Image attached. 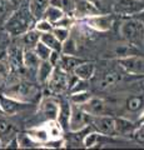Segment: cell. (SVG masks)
<instances>
[{"label": "cell", "instance_id": "obj_1", "mask_svg": "<svg viewBox=\"0 0 144 150\" xmlns=\"http://www.w3.org/2000/svg\"><path fill=\"white\" fill-rule=\"evenodd\" d=\"M35 19L31 15V13L28 6V1L10 13V15L6 18L4 29L9 34V36H20L25 31L34 26Z\"/></svg>", "mask_w": 144, "mask_h": 150}, {"label": "cell", "instance_id": "obj_2", "mask_svg": "<svg viewBox=\"0 0 144 150\" xmlns=\"http://www.w3.org/2000/svg\"><path fill=\"white\" fill-rule=\"evenodd\" d=\"M119 34L127 43L142 44L144 43V21L139 18H128L120 24Z\"/></svg>", "mask_w": 144, "mask_h": 150}, {"label": "cell", "instance_id": "obj_3", "mask_svg": "<svg viewBox=\"0 0 144 150\" xmlns=\"http://www.w3.org/2000/svg\"><path fill=\"white\" fill-rule=\"evenodd\" d=\"M72 74L73 73H67L65 70L60 69L59 67H55L48 83L45 84L49 93L53 95H62L63 93L68 91L72 84Z\"/></svg>", "mask_w": 144, "mask_h": 150}, {"label": "cell", "instance_id": "obj_4", "mask_svg": "<svg viewBox=\"0 0 144 150\" xmlns=\"http://www.w3.org/2000/svg\"><path fill=\"white\" fill-rule=\"evenodd\" d=\"M5 94L29 104V103H33L34 100H36V98L39 96V89L34 84H31L26 80H21L9 88L5 91Z\"/></svg>", "mask_w": 144, "mask_h": 150}, {"label": "cell", "instance_id": "obj_5", "mask_svg": "<svg viewBox=\"0 0 144 150\" xmlns=\"http://www.w3.org/2000/svg\"><path fill=\"white\" fill-rule=\"evenodd\" d=\"M72 104V103H70ZM90 126V115L80 105L72 104L68 119L69 133H82Z\"/></svg>", "mask_w": 144, "mask_h": 150}, {"label": "cell", "instance_id": "obj_6", "mask_svg": "<svg viewBox=\"0 0 144 150\" xmlns=\"http://www.w3.org/2000/svg\"><path fill=\"white\" fill-rule=\"evenodd\" d=\"M79 23H83L87 25L89 29L98 31V33H106L111 30L114 23H115V16L113 14H94V15L87 16L82 20H77Z\"/></svg>", "mask_w": 144, "mask_h": 150}, {"label": "cell", "instance_id": "obj_7", "mask_svg": "<svg viewBox=\"0 0 144 150\" xmlns=\"http://www.w3.org/2000/svg\"><path fill=\"white\" fill-rule=\"evenodd\" d=\"M144 9V0H114L111 11L123 18L137 16Z\"/></svg>", "mask_w": 144, "mask_h": 150}, {"label": "cell", "instance_id": "obj_8", "mask_svg": "<svg viewBox=\"0 0 144 150\" xmlns=\"http://www.w3.org/2000/svg\"><path fill=\"white\" fill-rule=\"evenodd\" d=\"M90 126L103 135H108V137L113 138L117 137V134H115V116L110 114L96 116L90 115Z\"/></svg>", "mask_w": 144, "mask_h": 150}, {"label": "cell", "instance_id": "obj_9", "mask_svg": "<svg viewBox=\"0 0 144 150\" xmlns=\"http://www.w3.org/2000/svg\"><path fill=\"white\" fill-rule=\"evenodd\" d=\"M59 110H60V101L55 99L54 96H44L39 100L38 111L41 115V118H44L45 121L58 120Z\"/></svg>", "mask_w": 144, "mask_h": 150}, {"label": "cell", "instance_id": "obj_10", "mask_svg": "<svg viewBox=\"0 0 144 150\" xmlns=\"http://www.w3.org/2000/svg\"><path fill=\"white\" fill-rule=\"evenodd\" d=\"M117 63L125 73L132 75H144V56L133 54L117 59Z\"/></svg>", "mask_w": 144, "mask_h": 150}, {"label": "cell", "instance_id": "obj_11", "mask_svg": "<svg viewBox=\"0 0 144 150\" xmlns=\"http://www.w3.org/2000/svg\"><path fill=\"white\" fill-rule=\"evenodd\" d=\"M28 105H29L28 103L20 101L13 96H9L5 93L0 94V111L5 115H9V116L15 115L19 111L26 109Z\"/></svg>", "mask_w": 144, "mask_h": 150}, {"label": "cell", "instance_id": "obj_12", "mask_svg": "<svg viewBox=\"0 0 144 150\" xmlns=\"http://www.w3.org/2000/svg\"><path fill=\"white\" fill-rule=\"evenodd\" d=\"M80 106L92 116L109 114V110H110V105L108 101L103 99V98H95V96H92L85 104H83Z\"/></svg>", "mask_w": 144, "mask_h": 150}, {"label": "cell", "instance_id": "obj_13", "mask_svg": "<svg viewBox=\"0 0 144 150\" xmlns=\"http://www.w3.org/2000/svg\"><path fill=\"white\" fill-rule=\"evenodd\" d=\"M100 10L95 6V4L90 0H75V9H74L73 16L77 20H82L87 16L99 14Z\"/></svg>", "mask_w": 144, "mask_h": 150}, {"label": "cell", "instance_id": "obj_14", "mask_svg": "<svg viewBox=\"0 0 144 150\" xmlns=\"http://www.w3.org/2000/svg\"><path fill=\"white\" fill-rule=\"evenodd\" d=\"M137 125V123L124 118V116L115 118V134L119 138H132Z\"/></svg>", "mask_w": 144, "mask_h": 150}, {"label": "cell", "instance_id": "obj_15", "mask_svg": "<svg viewBox=\"0 0 144 150\" xmlns=\"http://www.w3.org/2000/svg\"><path fill=\"white\" fill-rule=\"evenodd\" d=\"M96 67L93 62H83L78 65V67L73 70V74L75 75L78 79H83V80H90L95 75Z\"/></svg>", "mask_w": 144, "mask_h": 150}, {"label": "cell", "instance_id": "obj_16", "mask_svg": "<svg viewBox=\"0 0 144 150\" xmlns=\"http://www.w3.org/2000/svg\"><path fill=\"white\" fill-rule=\"evenodd\" d=\"M54 70V67L50 64L49 60H40V63L38 65V69H36V80L40 85H45L48 83L50 75H52Z\"/></svg>", "mask_w": 144, "mask_h": 150}, {"label": "cell", "instance_id": "obj_17", "mask_svg": "<svg viewBox=\"0 0 144 150\" xmlns=\"http://www.w3.org/2000/svg\"><path fill=\"white\" fill-rule=\"evenodd\" d=\"M19 38H20L23 49H34L35 45L40 41V33L38 30H35L34 28H31V29L25 31Z\"/></svg>", "mask_w": 144, "mask_h": 150}, {"label": "cell", "instance_id": "obj_18", "mask_svg": "<svg viewBox=\"0 0 144 150\" xmlns=\"http://www.w3.org/2000/svg\"><path fill=\"white\" fill-rule=\"evenodd\" d=\"M40 63V59L38 55L35 54L33 49H24L23 50V64H24V69L26 71H35Z\"/></svg>", "mask_w": 144, "mask_h": 150}, {"label": "cell", "instance_id": "obj_19", "mask_svg": "<svg viewBox=\"0 0 144 150\" xmlns=\"http://www.w3.org/2000/svg\"><path fill=\"white\" fill-rule=\"evenodd\" d=\"M82 62H83V59H80L77 55H68V54H63L62 53L58 67L60 69L65 70L67 73H73V70L75 69Z\"/></svg>", "mask_w": 144, "mask_h": 150}, {"label": "cell", "instance_id": "obj_20", "mask_svg": "<svg viewBox=\"0 0 144 150\" xmlns=\"http://www.w3.org/2000/svg\"><path fill=\"white\" fill-rule=\"evenodd\" d=\"M28 6L31 15L34 16L35 20H38L43 18L46 8L49 6V0H28Z\"/></svg>", "mask_w": 144, "mask_h": 150}, {"label": "cell", "instance_id": "obj_21", "mask_svg": "<svg viewBox=\"0 0 144 150\" xmlns=\"http://www.w3.org/2000/svg\"><path fill=\"white\" fill-rule=\"evenodd\" d=\"M120 80V75L117 71H106L103 74L99 80H98V89L99 90H106Z\"/></svg>", "mask_w": 144, "mask_h": 150}, {"label": "cell", "instance_id": "obj_22", "mask_svg": "<svg viewBox=\"0 0 144 150\" xmlns=\"http://www.w3.org/2000/svg\"><path fill=\"white\" fill-rule=\"evenodd\" d=\"M15 135V126L9 120L0 118V140L3 142V145H5L9 139H11Z\"/></svg>", "mask_w": 144, "mask_h": 150}, {"label": "cell", "instance_id": "obj_23", "mask_svg": "<svg viewBox=\"0 0 144 150\" xmlns=\"http://www.w3.org/2000/svg\"><path fill=\"white\" fill-rule=\"evenodd\" d=\"M103 134L98 133L93 129L92 131H88V133L83 137V146L87 148V149H93V148H96L99 145H103Z\"/></svg>", "mask_w": 144, "mask_h": 150}, {"label": "cell", "instance_id": "obj_24", "mask_svg": "<svg viewBox=\"0 0 144 150\" xmlns=\"http://www.w3.org/2000/svg\"><path fill=\"white\" fill-rule=\"evenodd\" d=\"M26 134L34 140L35 143L39 144V146L41 144L46 143L49 140V135H48V131H46L45 125H40V126H35V128H30L29 130L26 131Z\"/></svg>", "mask_w": 144, "mask_h": 150}, {"label": "cell", "instance_id": "obj_25", "mask_svg": "<svg viewBox=\"0 0 144 150\" xmlns=\"http://www.w3.org/2000/svg\"><path fill=\"white\" fill-rule=\"evenodd\" d=\"M125 109L132 114H137L144 110V98L142 95H134L125 100Z\"/></svg>", "mask_w": 144, "mask_h": 150}, {"label": "cell", "instance_id": "obj_26", "mask_svg": "<svg viewBox=\"0 0 144 150\" xmlns=\"http://www.w3.org/2000/svg\"><path fill=\"white\" fill-rule=\"evenodd\" d=\"M64 16H65V13L62 11V10H60L59 8H57V6L50 5V4H49V6L46 8V10H45L44 15H43V18L46 19L48 21H50L53 25H55L58 21H60Z\"/></svg>", "mask_w": 144, "mask_h": 150}, {"label": "cell", "instance_id": "obj_27", "mask_svg": "<svg viewBox=\"0 0 144 150\" xmlns=\"http://www.w3.org/2000/svg\"><path fill=\"white\" fill-rule=\"evenodd\" d=\"M40 41L46 46H49L52 50L62 51L63 43H60L53 33H43V34H40Z\"/></svg>", "mask_w": 144, "mask_h": 150}, {"label": "cell", "instance_id": "obj_28", "mask_svg": "<svg viewBox=\"0 0 144 150\" xmlns=\"http://www.w3.org/2000/svg\"><path fill=\"white\" fill-rule=\"evenodd\" d=\"M49 4L59 8L68 15H73L75 9V0H49Z\"/></svg>", "mask_w": 144, "mask_h": 150}, {"label": "cell", "instance_id": "obj_29", "mask_svg": "<svg viewBox=\"0 0 144 150\" xmlns=\"http://www.w3.org/2000/svg\"><path fill=\"white\" fill-rule=\"evenodd\" d=\"M92 96L93 95L89 90L74 93V94H69V101H70L72 104H75V105H83V104H85Z\"/></svg>", "mask_w": 144, "mask_h": 150}, {"label": "cell", "instance_id": "obj_30", "mask_svg": "<svg viewBox=\"0 0 144 150\" xmlns=\"http://www.w3.org/2000/svg\"><path fill=\"white\" fill-rule=\"evenodd\" d=\"M87 90H89V80H83V79L75 78L68 91L69 94H74V93H80V91H87Z\"/></svg>", "mask_w": 144, "mask_h": 150}, {"label": "cell", "instance_id": "obj_31", "mask_svg": "<svg viewBox=\"0 0 144 150\" xmlns=\"http://www.w3.org/2000/svg\"><path fill=\"white\" fill-rule=\"evenodd\" d=\"M18 140H19V149H33L39 148V144L35 143L26 133L18 134Z\"/></svg>", "mask_w": 144, "mask_h": 150}, {"label": "cell", "instance_id": "obj_32", "mask_svg": "<svg viewBox=\"0 0 144 150\" xmlns=\"http://www.w3.org/2000/svg\"><path fill=\"white\" fill-rule=\"evenodd\" d=\"M62 53L63 54H68V55H77V53H78V45H77V41L74 40L72 36H69L68 39L63 43Z\"/></svg>", "mask_w": 144, "mask_h": 150}, {"label": "cell", "instance_id": "obj_33", "mask_svg": "<svg viewBox=\"0 0 144 150\" xmlns=\"http://www.w3.org/2000/svg\"><path fill=\"white\" fill-rule=\"evenodd\" d=\"M33 50L35 51V54L38 55V58L40 60H49V56H50V54H52V51H53L49 46H46L45 44L41 43V41H39V43L35 45V48Z\"/></svg>", "mask_w": 144, "mask_h": 150}, {"label": "cell", "instance_id": "obj_34", "mask_svg": "<svg viewBox=\"0 0 144 150\" xmlns=\"http://www.w3.org/2000/svg\"><path fill=\"white\" fill-rule=\"evenodd\" d=\"M52 33L55 35V38H57L60 43H64V41L72 35V29L64 28V26H54Z\"/></svg>", "mask_w": 144, "mask_h": 150}, {"label": "cell", "instance_id": "obj_35", "mask_svg": "<svg viewBox=\"0 0 144 150\" xmlns=\"http://www.w3.org/2000/svg\"><path fill=\"white\" fill-rule=\"evenodd\" d=\"M34 29L38 30L40 34H43V33H52L54 25L52 24L50 21H48L46 19L41 18V19H38V20H35V24H34Z\"/></svg>", "mask_w": 144, "mask_h": 150}, {"label": "cell", "instance_id": "obj_36", "mask_svg": "<svg viewBox=\"0 0 144 150\" xmlns=\"http://www.w3.org/2000/svg\"><path fill=\"white\" fill-rule=\"evenodd\" d=\"M10 65H9L8 60L5 59H0V84H3L6 80V78L10 74Z\"/></svg>", "mask_w": 144, "mask_h": 150}, {"label": "cell", "instance_id": "obj_37", "mask_svg": "<svg viewBox=\"0 0 144 150\" xmlns=\"http://www.w3.org/2000/svg\"><path fill=\"white\" fill-rule=\"evenodd\" d=\"M10 5H14V4H11L10 1H8V0H0V18L5 16L8 11H9V6ZM9 16V15H6Z\"/></svg>", "mask_w": 144, "mask_h": 150}, {"label": "cell", "instance_id": "obj_38", "mask_svg": "<svg viewBox=\"0 0 144 150\" xmlns=\"http://www.w3.org/2000/svg\"><path fill=\"white\" fill-rule=\"evenodd\" d=\"M4 148L6 149H19V140H18V134H15L11 139H9V142L4 145Z\"/></svg>", "mask_w": 144, "mask_h": 150}, {"label": "cell", "instance_id": "obj_39", "mask_svg": "<svg viewBox=\"0 0 144 150\" xmlns=\"http://www.w3.org/2000/svg\"><path fill=\"white\" fill-rule=\"evenodd\" d=\"M137 124H144V110L139 114L138 116V120H137Z\"/></svg>", "mask_w": 144, "mask_h": 150}, {"label": "cell", "instance_id": "obj_40", "mask_svg": "<svg viewBox=\"0 0 144 150\" xmlns=\"http://www.w3.org/2000/svg\"><path fill=\"white\" fill-rule=\"evenodd\" d=\"M135 18H139V19H142V20H144V9H143V10H142L140 13L138 14V15H137Z\"/></svg>", "mask_w": 144, "mask_h": 150}, {"label": "cell", "instance_id": "obj_41", "mask_svg": "<svg viewBox=\"0 0 144 150\" xmlns=\"http://www.w3.org/2000/svg\"><path fill=\"white\" fill-rule=\"evenodd\" d=\"M8 1H10V3H11V4H15V3H16V1H18V0H8Z\"/></svg>", "mask_w": 144, "mask_h": 150}, {"label": "cell", "instance_id": "obj_42", "mask_svg": "<svg viewBox=\"0 0 144 150\" xmlns=\"http://www.w3.org/2000/svg\"><path fill=\"white\" fill-rule=\"evenodd\" d=\"M1 148H4V145H3V142L0 140V149H1Z\"/></svg>", "mask_w": 144, "mask_h": 150}, {"label": "cell", "instance_id": "obj_43", "mask_svg": "<svg viewBox=\"0 0 144 150\" xmlns=\"http://www.w3.org/2000/svg\"><path fill=\"white\" fill-rule=\"evenodd\" d=\"M19 1H20V0H19ZM21 1H28V0H21Z\"/></svg>", "mask_w": 144, "mask_h": 150}]
</instances>
